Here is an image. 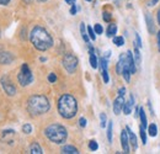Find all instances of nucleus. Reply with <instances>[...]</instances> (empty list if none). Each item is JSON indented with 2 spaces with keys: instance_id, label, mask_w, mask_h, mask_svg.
<instances>
[{
  "instance_id": "obj_1",
  "label": "nucleus",
  "mask_w": 160,
  "mask_h": 154,
  "mask_svg": "<svg viewBox=\"0 0 160 154\" xmlns=\"http://www.w3.org/2000/svg\"><path fill=\"white\" fill-rule=\"evenodd\" d=\"M30 40L31 43L33 44V47L38 51H47L53 46V38L49 35V32L41 27V26H36L33 27V30L30 33Z\"/></svg>"
},
{
  "instance_id": "obj_2",
  "label": "nucleus",
  "mask_w": 160,
  "mask_h": 154,
  "mask_svg": "<svg viewBox=\"0 0 160 154\" xmlns=\"http://www.w3.org/2000/svg\"><path fill=\"white\" fill-rule=\"evenodd\" d=\"M58 112L63 119H73L78 112V102L74 96L64 94L58 100Z\"/></svg>"
},
{
  "instance_id": "obj_3",
  "label": "nucleus",
  "mask_w": 160,
  "mask_h": 154,
  "mask_svg": "<svg viewBox=\"0 0 160 154\" xmlns=\"http://www.w3.org/2000/svg\"><path fill=\"white\" fill-rule=\"evenodd\" d=\"M51 105L46 96L43 95H33L27 101V110L31 116H40L48 112Z\"/></svg>"
},
{
  "instance_id": "obj_4",
  "label": "nucleus",
  "mask_w": 160,
  "mask_h": 154,
  "mask_svg": "<svg viewBox=\"0 0 160 154\" xmlns=\"http://www.w3.org/2000/svg\"><path fill=\"white\" fill-rule=\"evenodd\" d=\"M44 135L51 142H53L56 144L64 143L68 137V132H67L65 127H63L62 125H58V123H53V125H49L48 127H46Z\"/></svg>"
},
{
  "instance_id": "obj_5",
  "label": "nucleus",
  "mask_w": 160,
  "mask_h": 154,
  "mask_svg": "<svg viewBox=\"0 0 160 154\" xmlns=\"http://www.w3.org/2000/svg\"><path fill=\"white\" fill-rule=\"evenodd\" d=\"M17 80H19V83H20L21 86H27V85H30L33 81L32 72L30 70V68H28L27 64H22L21 70H20V73L17 75Z\"/></svg>"
},
{
  "instance_id": "obj_6",
  "label": "nucleus",
  "mask_w": 160,
  "mask_h": 154,
  "mask_svg": "<svg viewBox=\"0 0 160 154\" xmlns=\"http://www.w3.org/2000/svg\"><path fill=\"white\" fill-rule=\"evenodd\" d=\"M63 67L65 68V70L69 74L74 73L75 69H77V67H78V58L74 54H72V53L65 54L64 58H63Z\"/></svg>"
},
{
  "instance_id": "obj_7",
  "label": "nucleus",
  "mask_w": 160,
  "mask_h": 154,
  "mask_svg": "<svg viewBox=\"0 0 160 154\" xmlns=\"http://www.w3.org/2000/svg\"><path fill=\"white\" fill-rule=\"evenodd\" d=\"M0 81H1V86H2L4 91H5L9 96H14V95L16 94V88L14 86V84L11 83V80H10L6 75H4Z\"/></svg>"
},
{
  "instance_id": "obj_8",
  "label": "nucleus",
  "mask_w": 160,
  "mask_h": 154,
  "mask_svg": "<svg viewBox=\"0 0 160 154\" xmlns=\"http://www.w3.org/2000/svg\"><path fill=\"white\" fill-rule=\"evenodd\" d=\"M124 98L122 96V95H118L117 96V99L115 100V102H113V112H115V115H120L121 114V111L123 110V105H124Z\"/></svg>"
},
{
  "instance_id": "obj_9",
  "label": "nucleus",
  "mask_w": 160,
  "mask_h": 154,
  "mask_svg": "<svg viewBox=\"0 0 160 154\" xmlns=\"http://www.w3.org/2000/svg\"><path fill=\"white\" fill-rule=\"evenodd\" d=\"M121 146H122L124 153H129V139H128L127 130H123L121 132Z\"/></svg>"
},
{
  "instance_id": "obj_10",
  "label": "nucleus",
  "mask_w": 160,
  "mask_h": 154,
  "mask_svg": "<svg viewBox=\"0 0 160 154\" xmlns=\"http://www.w3.org/2000/svg\"><path fill=\"white\" fill-rule=\"evenodd\" d=\"M14 60V56L10 52H0V63L1 64H10Z\"/></svg>"
},
{
  "instance_id": "obj_11",
  "label": "nucleus",
  "mask_w": 160,
  "mask_h": 154,
  "mask_svg": "<svg viewBox=\"0 0 160 154\" xmlns=\"http://www.w3.org/2000/svg\"><path fill=\"white\" fill-rule=\"evenodd\" d=\"M145 21H147V27H148L149 33H154L155 27H154V21H153V17H152L150 12H147L145 14Z\"/></svg>"
},
{
  "instance_id": "obj_12",
  "label": "nucleus",
  "mask_w": 160,
  "mask_h": 154,
  "mask_svg": "<svg viewBox=\"0 0 160 154\" xmlns=\"http://www.w3.org/2000/svg\"><path fill=\"white\" fill-rule=\"evenodd\" d=\"M126 130H127V133H128V139H129V143L133 146V148H134V149H137L138 143H137V137H136V135L131 131V128H129V127H126Z\"/></svg>"
},
{
  "instance_id": "obj_13",
  "label": "nucleus",
  "mask_w": 160,
  "mask_h": 154,
  "mask_svg": "<svg viewBox=\"0 0 160 154\" xmlns=\"http://www.w3.org/2000/svg\"><path fill=\"white\" fill-rule=\"evenodd\" d=\"M62 153H64V154H78L79 153V151H78L75 147H73V146H64V147L62 148Z\"/></svg>"
},
{
  "instance_id": "obj_14",
  "label": "nucleus",
  "mask_w": 160,
  "mask_h": 154,
  "mask_svg": "<svg viewBox=\"0 0 160 154\" xmlns=\"http://www.w3.org/2000/svg\"><path fill=\"white\" fill-rule=\"evenodd\" d=\"M116 32H117V26H116L115 23H110V25H108V28H107V31H106L107 37H113Z\"/></svg>"
},
{
  "instance_id": "obj_15",
  "label": "nucleus",
  "mask_w": 160,
  "mask_h": 154,
  "mask_svg": "<svg viewBox=\"0 0 160 154\" xmlns=\"http://www.w3.org/2000/svg\"><path fill=\"white\" fill-rule=\"evenodd\" d=\"M30 153L32 154H42V148L40 147V144L38 143H32L31 144V147H30Z\"/></svg>"
},
{
  "instance_id": "obj_16",
  "label": "nucleus",
  "mask_w": 160,
  "mask_h": 154,
  "mask_svg": "<svg viewBox=\"0 0 160 154\" xmlns=\"http://www.w3.org/2000/svg\"><path fill=\"white\" fill-rule=\"evenodd\" d=\"M139 119L142 121V126L147 128V116H145V111L143 107H139Z\"/></svg>"
},
{
  "instance_id": "obj_17",
  "label": "nucleus",
  "mask_w": 160,
  "mask_h": 154,
  "mask_svg": "<svg viewBox=\"0 0 160 154\" xmlns=\"http://www.w3.org/2000/svg\"><path fill=\"white\" fill-rule=\"evenodd\" d=\"M133 47H134V60H136V64L137 65H139L141 64V53H139V47L134 43L133 44Z\"/></svg>"
},
{
  "instance_id": "obj_18",
  "label": "nucleus",
  "mask_w": 160,
  "mask_h": 154,
  "mask_svg": "<svg viewBox=\"0 0 160 154\" xmlns=\"http://www.w3.org/2000/svg\"><path fill=\"white\" fill-rule=\"evenodd\" d=\"M148 133L152 136V137H157L158 135V127L155 123H150L149 127H148Z\"/></svg>"
},
{
  "instance_id": "obj_19",
  "label": "nucleus",
  "mask_w": 160,
  "mask_h": 154,
  "mask_svg": "<svg viewBox=\"0 0 160 154\" xmlns=\"http://www.w3.org/2000/svg\"><path fill=\"white\" fill-rule=\"evenodd\" d=\"M90 65L94 69H96L99 67V60H97V58H96V56L94 53H90Z\"/></svg>"
},
{
  "instance_id": "obj_20",
  "label": "nucleus",
  "mask_w": 160,
  "mask_h": 154,
  "mask_svg": "<svg viewBox=\"0 0 160 154\" xmlns=\"http://www.w3.org/2000/svg\"><path fill=\"white\" fill-rule=\"evenodd\" d=\"M113 43L117 46V47H121L124 44V38L122 36H118V37H113Z\"/></svg>"
},
{
  "instance_id": "obj_21",
  "label": "nucleus",
  "mask_w": 160,
  "mask_h": 154,
  "mask_svg": "<svg viewBox=\"0 0 160 154\" xmlns=\"http://www.w3.org/2000/svg\"><path fill=\"white\" fill-rule=\"evenodd\" d=\"M99 63H100V68H101V72L102 70H106L107 69V58H105V57H102V58H100V60H99Z\"/></svg>"
},
{
  "instance_id": "obj_22",
  "label": "nucleus",
  "mask_w": 160,
  "mask_h": 154,
  "mask_svg": "<svg viewBox=\"0 0 160 154\" xmlns=\"http://www.w3.org/2000/svg\"><path fill=\"white\" fill-rule=\"evenodd\" d=\"M123 112H124V115H129L132 112V106L129 105L128 101H126L124 105H123Z\"/></svg>"
},
{
  "instance_id": "obj_23",
  "label": "nucleus",
  "mask_w": 160,
  "mask_h": 154,
  "mask_svg": "<svg viewBox=\"0 0 160 154\" xmlns=\"http://www.w3.org/2000/svg\"><path fill=\"white\" fill-rule=\"evenodd\" d=\"M100 126L102 127V128H105L106 127V125H107V117H106V115L105 114H100Z\"/></svg>"
},
{
  "instance_id": "obj_24",
  "label": "nucleus",
  "mask_w": 160,
  "mask_h": 154,
  "mask_svg": "<svg viewBox=\"0 0 160 154\" xmlns=\"http://www.w3.org/2000/svg\"><path fill=\"white\" fill-rule=\"evenodd\" d=\"M139 131H141V138H142V142H143V144H145V143H147V133H145V128H144L143 126H141Z\"/></svg>"
},
{
  "instance_id": "obj_25",
  "label": "nucleus",
  "mask_w": 160,
  "mask_h": 154,
  "mask_svg": "<svg viewBox=\"0 0 160 154\" xmlns=\"http://www.w3.org/2000/svg\"><path fill=\"white\" fill-rule=\"evenodd\" d=\"M107 139L108 142H112V122H108V127H107Z\"/></svg>"
},
{
  "instance_id": "obj_26",
  "label": "nucleus",
  "mask_w": 160,
  "mask_h": 154,
  "mask_svg": "<svg viewBox=\"0 0 160 154\" xmlns=\"http://www.w3.org/2000/svg\"><path fill=\"white\" fill-rule=\"evenodd\" d=\"M22 132H23V133H26V135H30V133L32 132V126H31L30 123L23 125V126H22Z\"/></svg>"
},
{
  "instance_id": "obj_27",
  "label": "nucleus",
  "mask_w": 160,
  "mask_h": 154,
  "mask_svg": "<svg viewBox=\"0 0 160 154\" xmlns=\"http://www.w3.org/2000/svg\"><path fill=\"white\" fill-rule=\"evenodd\" d=\"M94 31H95V33H96V35H102L103 28H102V26H101L100 23H95V26H94Z\"/></svg>"
},
{
  "instance_id": "obj_28",
  "label": "nucleus",
  "mask_w": 160,
  "mask_h": 154,
  "mask_svg": "<svg viewBox=\"0 0 160 154\" xmlns=\"http://www.w3.org/2000/svg\"><path fill=\"white\" fill-rule=\"evenodd\" d=\"M87 33H89V37H90L92 41H95V38H96V33H95V31L92 30V27H91V26H87Z\"/></svg>"
},
{
  "instance_id": "obj_29",
  "label": "nucleus",
  "mask_w": 160,
  "mask_h": 154,
  "mask_svg": "<svg viewBox=\"0 0 160 154\" xmlns=\"http://www.w3.org/2000/svg\"><path fill=\"white\" fill-rule=\"evenodd\" d=\"M89 148L91 149V151H97L99 149V144H97V142L96 141H90V143H89Z\"/></svg>"
},
{
  "instance_id": "obj_30",
  "label": "nucleus",
  "mask_w": 160,
  "mask_h": 154,
  "mask_svg": "<svg viewBox=\"0 0 160 154\" xmlns=\"http://www.w3.org/2000/svg\"><path fill=\"white\" fill-rule=\"evenodd\" d=\"M116 70H117V74H122V72H123V63H122V60H121V59H120V60H118V63H117Z\"/></svg>"
},
{
  "instance_id": "obj_31",
  "label": "nucleus",
  "mask_w": 160,
  "mask_h": 154,
  "mask_svg": "<svg viewBox=\"0 0 160 154\" xmlns=\"http://www.w3.org/2000/svg\"><path fill=\"white\" fill-rule=\"evenodd\" d=\"M101 74H102V79H103V83H105V84H107V83H108V80H110V78H108V72H107V69H106V70H102V72H101Z\"/></svg>"
},
{
  "instance_id": "obj_32",
  "label": "nucleus",
  "mask_w": 160,
  "mask_h": 154,
  "mask_svg": "<svg viewBox=\"0 0 160 154\" xmlns=\"http://www.w3.org/2000/svg\"><path fill=\"white\" fill-rule=\"evenodd\" d=\"M48 81L52 83V84L56 83V81H57V75H56L54 73H51V74L48 75Z\"/></svg>"
},
{
  "instance_id": "obj_33",
  "label": "nucleus",
  "mask_w": 160,
  "mask_h": 154,
  "mask_svg": "<svg viewBox=\"0 0 160 154\" xmlns=\"http://www.w3.org/2000/svg\"><path fill=\"white\" fill-rule=\"evenodd\" d=\"M102 17H103V20H105L106 22H110V21H111V14L107 12V11H105V12L102 14Z\"/></svg>"
},
{
  "instance_id": "obj_34",
  "label": "nucleus",
  "mask_w": 160,
  "mask_h": 154,
  "mask_svg": "<svg viewBox=\"0 0 160 154\" xmlns=\"http://www.w3.org/2000/svg\"><path fill=\"white\" fill-rule=\"evenodd\" d=\"M134 36H136V44H137L139 48H142V40H141V36H139V33H136Z\"/></svg>"
},
{
  "instance_id": "obj_35",
  "label": "nucleus",
  "mask_w": 160,
  "mask_h": 154,
  "mask_svg": "<svg viewBox=\"0 0 160 154\" xmlns=\"http://www.w3.org/2000/svg\"><path fill=\"white\" fill-rule=\"evenodd\" d=\"M80 32H81V36L87 35V33H86V31H85V23H84V22H81V23H80Z\"/></svg>"
},
{
  "instance_id": "obj_36",
  "label": "nucleus",
  "mask_w": 160,
  "mask_h": 154,
  "mask_svg": "<svg viewBox=\"0 0 160 154\" xmlns=\"http://www.w3.org/2000/svg\"><path fill=\"white\" fill-rule=\"evenodd\" d=\"M86 123H87V121H86V119H85V117H81V119L79 120L80 127H85V126H86Z\"/></svg>"
},
{
  "instance_id": "obj_37",
  "label": "nucleus",
  "mask_w": 160,
  "mask_h": 154,
  "mask_svg": "<svg viewBox=\"0 0 160 154\" xmlns=\"http://www.w3.org/2000/svg\"><path fill=\"white\" fill-rule=\"evenodd\" d=\"M77 11H78V9H77L75 4H72V7H70V14H72V15H75V14H77Z\"/></svg>"
},
{
  "instance_id": "obj_38",
  "label": "nucleus",
  "mask_w": 160,
  "mask_h": 154,
  "mask_svg": "<svg viewBox=\"0 0 160 154\" xmlns=\"http://www.w3.org/2000/svg\"><path fill=\"white\" fill-rule=\"evenodd\" d=\"M124 94H126V89H124V88H120V89H118V95L124 96Z\"/></svg>"
},
{
  "instance_id": "obj_39",
  "label": "nucleus",
  "mask_w": 160,
  "mask_h": 154,
  "mask_svg": "<svg viewBox=\"0 0 160 154\" xmlns=\"http://www.w3.org/2000/svg\"><path fill=\"white\" fill-rule=\"evenodd\" d=\"M10 2V0H0V5H7Z\"/></svg>"
},
{
  "instance_id": "obj_40",
  "label": "nucleus",
  "mask_w": 160,
  "mask_h": 154,
  "mask_svg": "<svg viewBox=\"0 0 160 154\" xmlns=\"http://www.w3.org/2000/svg\"><path fill=\"white\" fill-rule=\"evenodd\" d=\"M158 49L160 51V31L158 32Z\"/></svg>"
},
{
  "instance_id": "obj_41",
  "label": "nucleus",
  "mask_w": 160,
  "mask_h": 154,
  "mask_svg": "<svg viewBox=\"0 0 160 154\" xmlns=\"http://www.w3.org/2000/svg\"><path fill=\"white\" fill-rule=\"evenodd\" d=\"M158 1H159V0H152V1H150V5H155V4H158Z\"/></svg>"
},
{
  "instance_id": "obj_42",
  "label": "nucleus",
  "mask_w": 160,
  "mask_h": 154,
  "mask_svg": "<svg viewBox=\"0 0 160 154\" xmlns=\"http://www.w3.org/2000/svg\"><path fill=\"white\" fill-rule=\"evenodd\" d=\"M157 16H158V23L160 25V10L158 11V15H157Z\"/></svg>"
},
{
  "instance_id": "obj_43",
  "label": "nucleus",
  "mask_w": 160,
  "mask_h": 154,
  "mask_svg": "<svg viewBox=\"0 0 160 154\" xmlns=\"http://www.w3.org/2000/svg\"><path fill=\"white\" fill-rule=\"evenodd\" d=\"M40 60H41V62H46V60H47V59H46V58H44V57H41V58H40Z\"/></svg>"
},
{
  "instance_id": "obj_44",
  "label": "nucleus",
  "mask_w": 160,
  "mask_h": 154,
  "mask_svg": "<svg viewBox=\"0 0 160 154\" xmlns=\"http://www.w3.org/2000/svg\"><path fill=\"white\" fill-rule=\"evenodd\" d=\"M65 2H68V4H74L73 0H65Z\"/></svg>"
},
{
  "instance_id": "obj_45",
  "label": "nucleus",
  "mask_w": 160,
  "mask_h": 154,
  "mask_svg": "<svg viewBox=\"0 0 160 154\" xmlns=\"http://www.w3.org/2000/svg\"><path fill=\"white\" fill-rule=\"evenodd\" d=\"M37 1H40V2H43V1H47V0H37Z\"/></svg>"
},
{
  "instance_id": "obj_46",
  "label": "nucleus",
  "mask_w": 160,
  "mask_h": 154,
  "mask_svg": "<svg viewBox=\"0 0 160 154\" xmlns=\"http://www.w3.org/2000/svg\"><path fill=\"white\" fill-rule=\"evenodd\" d=\"M86 1H91V0H86Z\"/></svg>"
}]
</instances>
